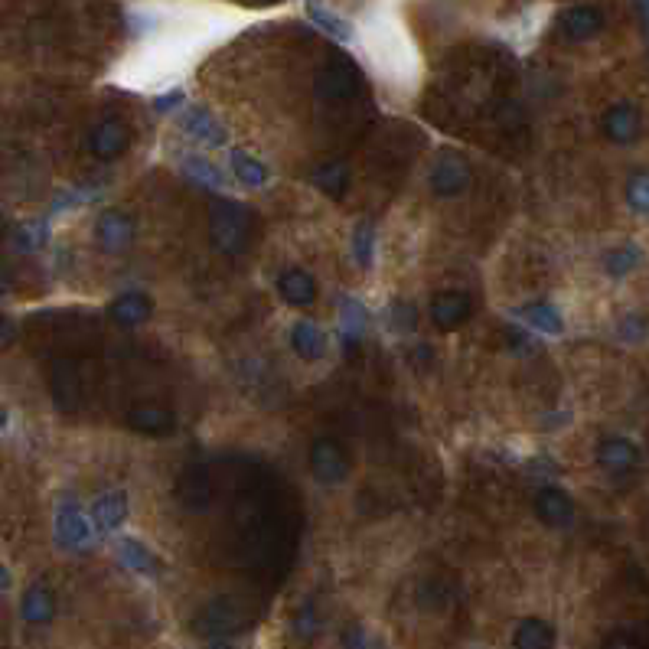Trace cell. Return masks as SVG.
Instances as JSON below:
<instances>
[{
  "mask_svg": "<svg viewBox=\"0 0 649 649\" xmlns=\"http://www.w3.org/2000/svg\"><path fill=\"white\" fill-rule=\"evenodd\" d=\"M258 226V216L239 199L219 196L209 206V242L219 255H245L252 245V235Z\"/></svg>",
  "mask_w": 649,
  "mask_h": 649,
  "instance_id": "6da1fadb",
  "label": "cell"
},
{
  "mask_svg": "<svg viewBox=\"0 0 649 649\" xmlns=\"http://www.w3.org/2000/svg\"><path fill=\"white\" fill-rule=\"evenodd\" d=\"M363 92V72L349 56L333 53L314 76V95L327 105H343Z\"/></svg>",
  "mask_w": 649,
  "mask_h": 649,
  "instance_id": "7a4b0ae2",
  "label": "cell"
},
{
  "mask_svg": "<svg viewBox=\"0 0 649 649\" xmlns=\"http://www.w3.org/2000/svg\"><path fill=\"white\" fill-rule=\"evenodd\" d=\"M245 623H248V614L239 597H212V601L196 614L193 630L199 636H229V633H239Z\"/></svg>",
  "mask_w": 649,
  "mask_h": 649,
  "instance_id": "3957f363",
  "label": "cell"
},
{
  "mask_svg": "<svg viewBox=\"0 0 649 649\" xmlns=\"http://www.w3.org/2000/svg\"><path fill=\"white\" fill-rule=\"evenodd\" d=\"M56 545L62 552H89L92 548V522L72 496H62L56 503Z\"/></svg>",
  "mask_w": 649,
  "mask_h": 649,
  "instance_id": "277c9868",
  "label": "cell"
},
{
  "mask_svg": "<svg viewBox=\"0 0 649 649\" xmlns=\"http://www.w3.org/2000/svg\"><path fill=\"white\" fill-rule=\"evenodd\" d=\"M349 470H353V460L336 438H317L310 444V473L317 477V483L336 486L349 477Z\"/></svg>",
  "mask_w": 649,
  "mask_h": 649,
  "instance_id": "5b68a950",
  "label": "cell"
},
{
  "mask_svg": "<svg viewBox=\"0 0 649 649\" xmlns=\"http://www.w3.org/2000/svg\"><path fill=\"white\" fill-rule=\"evenodd\" d=\"M470 164H467V157L464 154H457V151H444L438 160L431 164V173H428V180H431V190L438 193L441 199H454L460 196L470 186Z\"/></svg>",
  "mask_w": 649,
  "mask_h": 649,
  "instance_id": "8992f818",
  "label": "cell"
},
{
  "mask_svg": "<svg viewBox=\"0 0 649 649\" xmlns=\"http://www.w3.org/2000/svg\"><path fill=\"white\" fill-rule=\"evenodd\" d=\"M128 147H131V128L121 118H105L89 131V154L95 160H102V164L124 157Z\"/></svg>",
  "mask_w": 649,
  "mask_h": 649,
  "instance_id": "52a82bcc",
  "label": "cell"
},
{
  "mask_svg": "<svg viewBox=\"0 0 649 649\" xmlns=\"http://www.w3.org/2000/svg\"><path fill=\"white\" fill-rule=\"evenodd\" d=\"M95 242L105 255L128 252V245L134 242V219L124 209H105L95 219Z\"/></svg>",
  "mask_w": 649,
  "mask_h": 649,
  "instance_id": "ba28073f",
  "label": "cell"
},
{
  "mask_svg": "<svg viewBox=\"0 0 649 649\" xmlns=\"http://www.w3.org/2000/svg\"><path fill=\"white\" fill-rule=\"evenodd\" d=\"M428 317L438 330H457L473 317V297L467 291H438L428 304Z\"/></svg>",
  "mask_w": 649,
  "mask_h": 649,
  "instance_id": "9c48e42d",
  "label": "cell"
},
{
  "mask_svg": "<svg viewBox=\"0 0 649 649\" xmlns=\"http://www.w3.org/2000/svg\"><path fill=\"white\" fill-rule=\"evenodd\" d=\"M532 509L548 529H568L574 522V513H578V509H574V499L561 490V486H542V490L535 493Z\"/></svg>",
  "mask_w": 649,
  "mask_h": 649,
  "instance_id": "30bf717a",
  "label": "cell"
},
{
  "mask_svg": "<svg viewBox=\"0 0 649 649\" xmlns=\"http://www.w3.org/2000/svg\"><path fill=\"white\" fill-rule=\"evenodd\" d=\"M597 464H601V470H607L610 477H627V473L640 467V447L630 438L610 434V438L597 444Z\"/></svg>",
  "mask_w": 649,
  "mask_h": 649,
  "instance_id": "8fae6325",
  "label": "cell"
},
{
  "mask_svg": "<svg viewBox=\"0 0 649 649\" xmlns=\"http://www.w3.org/2000/svg\"><path fill=\"white\" fill-rule=\"evenodd\" d=\"M601 128H604L607 141L627 147V144H633L636 137H640V131H643V115H640V108H636L633 102H617V105H610V108L604 111Z\"/></svg>",
  "mask_w": 649,
  "mask_h": 649,
  "instance_id": "7c38bea8",
  "label": "cell"
},
{
  "mask_svg": "<svg viewBox=\"0 0 649 649\" xmlns=\"http://www.w3.org/2000/svg\"><path fill=\"white\" fill-rule=\"evenodd\" d=\"M278 294L287 307H297V310H307L317 304V278L310 274L307 268H284L278 274Z\"/></svg>",
  "mask_w": 649,
  "mask_h": 649,
  "instance_id": "4fadbf2b",
  "label": "cell"
},
{
  "mask_svg": "<svg viewBox=\"0 0 649 649\" xmlns=\"http://www.w3.org/2000/svg\"><path fill=\"white\" fill-rule=\"evenodd\" d=\"M183 131L193 137V141L206 144V147H226L229 144V131L222 128V121H216L209 108L203 105H193L183 111Z\"/></svg>",
  "mask_w": 649,
  "mask_h": 649,
  "instance_id": "5bb4252c",
  "label": "cell"
},
{
  "mask_svg": "<svg viewBox=\"0 0 649 649\" xmlns=\"http://www.w3.org/2000/svg\"><path fill=\"white\" fill-rule=\"evenodd\" d=\"M108 317L118 327H141L154 317V297L144 291H124L108 304Z\"/></svg>",
  "mask_w": 649,
  "mask_h": 649,
  "instance_id": "9a60e30c",
  "label": "cell"
},
{
  "mask_svg": "<svg viewBox=\"0 0 649 649\" xmlns=\"http://www.w3.org/2000/svg\"><path fill=\"white\" fill-rule=\"evenodd\" d=\"M128 428H134L137 434H151V438H164L173 428H177V415L164 405H154V402H141L128 411Z\"/></svg>",
  "mask_w": 649,
  "mask_h": 649,
  "instance_id": "2e32d148",
  "label": "cell"
},
{
  "mask_svg": "<svg viewBox=\"0 0 649 649\" xmlns=\"http://www.w3.org/2000/svg\"><path fill=\"white\" fill-rule=\"evenodd\" d=\"M20 617L30 623V627H46L49 620L56 617V594L49 584L36 581L23 591V601H20Z\"/></svg>",
  "mask_w": 649,
  "mask_h": 649,
  "instance_id": "e0dca14e",
  "label": "cell"
},
{
  "mask_svg": "<svg viewBox=\"0 0 649 649\" xmlns=\"http://www.w3.org/2000/svg\"><path fill=\"white\" fill-rule=\"evenodd\" d=\"M601 30H604V14L597 7L581 4V7H571V10L561 14V33H565L568 40H574V43L594 40Z\"/></svg>",
  "mask_w": 649,
  "mask_h": 649,
  "instance_id": "ac0fdd59",
  "label": "cell"
},
{
  "mask_svg": "<svg viewBox=\"0 0 649 649\" xmlns=\"http://www.w3.org/2000/svg\"><path fill=\"white\" fill-rule=\"evenodd\" d=\"M92 526L98 532H115L124 526V519H128V496L121 490H108L102 496H95L92 503Z\"/></svg>",
  "mask_w": 649,
  "mask_h": 649,
  "instance_id": "d6986e66",
  "label": "cell"
},
{
  "mask_svg": "<svg viewBox=\"0 0 649 649\" xmlns=\"http://www.w3.org/2000/svg\"><path fill=\"white\" fill-rule=\"evenodd\" d=\"M291 349L304 363H317V359L327 356V333L314 320H297L291 327Z\"/></svg>",
  "mask_w": 649,
  "mask_h": 649,
  "instance_id": "ffe728a7",
  "label": "cell"
},
{
  "mask_svg": "<svg viewBox=\"0 0 649 649\" xmlns=\"http://www.w3.org/2000/svg\"><path fill=\"white\" fill-rule=\"evenodd\" d=\"M212 499H216V493H212V480L203 467H193L190 473H183L180 503L190 509V513H206V509L212 506Z\"/></svg>",
  "mask_w": 649,
  "mask_h": 649,
  "instance_id": "44dd1931",
  "label": "cell"
},
{
  "mask_svg": "<svg viewBox=\"0 0 649 649\" xmlns=\"http://www.w3.org/2000/svg\"><path fill=\"white\" fill-rule=\"evenodd\" d=\"M558 633L542 617H526L516 623L513 630V649H555Z\"/></svg>",
  "mask_w": 649,
  "mask_h": 649,
  "instance_id": "7402d4cb",
  "label": "cell"
},
{
  "mask_svg": "<svg viewBox=\"0 0 649 649\" xmlns=\"http://www.w3.org/2000/svg\"><path fill=\"white\" fill-rule=\"evenodd\" d=\"M340 336L349 353H353L366 336V307L359 304L356 297H343L340 301Z\"/></svg>",
  "mask_w": 649,
  "mask_h": 649,
  "instance_id": "603a6c76",
  "label": "cell"
},
{
  "mask_svg": "<svg viewBox=\"0 0 649 649\" xmlns=\"http://www.w3.org/2000/svg\"><path fill=\"white\" fill-rule=\"evenodd\" d=\"M118 561L134 574H154L160 571V558L147 548L141 539H121L118 542Z\"/></svg>",
  "mask_w": 649,
  "mask_h": 649,
  "instance_id": "cb8c5ba5",
  "label": "cell"
},
{
  "mask_svg": "<svg viewBox=\"0 0 649 649\" xmlns=\"http://www.w3.org/2000/svg\"><path fill=\"white\" fill-rule=\"evenodd\" d=\"M349 183H353V173H349L343 160H327V164H320L314 170V186L333 199H343L349 193Z\"/></svg>",
  "mask_w": 649,
  "mask_h": 649,
  "instance_id": "d4e9b609",
  "label": "cell"
},
{
  "mask_svg": "<svg viewBox=\"0 0 649 649\" xmlns=\"http://www.w3.org/2000/svg\"><path fill=\"white\" fill-rule=\"evenodd\" d=\"M519 317L529 323L532 330H539V333H552L558 336L561 330H565V317H561V310L555 304H548V301H532L519 310Z\"/></svg>",
  "mask_w": 649,
  "mask_h": 649,
  "instance_id": "484cf974",
  "label": "cell"
},
{
  "mask_svg": "<svg viewBox=\"0 0 649 649\" xmlns=\"http://www.w3.org/2000/svg\"><path fill=\"white\" fill-rule=\"evenodd\" d=\"M53 398H56V405L66 411L79 405V369L72 363L53 366Z\"/></svg>",
  "mask_w": 649,
  "mask_h": 649,
  "instance_id": "4316f807",
  "label": "cell"
},
{
  "mask_svg": "<svg viewBox=\"0 0 649 649\" xmlns=\"http://www.w3.org/2000/svg\"><path fill=\"white\" fill-rule=\"evenodd\" d=\"M232 173H235V180H239L242 186H248V190H258V186H265L271 180V170L261 164L258 157H252L248 151H232Z\"/></svg>",
  "mask_w": 649,
  "mask_h": 649,
  "instance_id": "83f0119b",
  "label": "cell"
},
{
  "mask_svg": "<svg viewBox=\"0 0 649 649\" xmlns=\"http://www.w3.org/2000/svg\"><path fill=\"white\" fill-rule=\"evenodd\" d=\"M307 14H310V20H314L323 33H330L333 40H343V43L353 40V27H349V20H343L340 14H333V10L327 4H320V0H310Z\"/></svg>",
  "mask_w": 649,
  "mask_h": 649,
  "instance_id": "f1b7e54d",
  "label": "cell"
},
{
  "mask_svg": "<svg viewBox=\"0 0 649 649\" xmlns=\"http://www.w3.org/2000/svg\"><path fill=\"white\" fill-rule=\"evenodd\" d=\"M640 261H643L640 245H620V248H610L604 255V271L610 278H627L630 271L640 268Z\"/></svg>",
  "mask_w": 649,
  "mask_h": 649,
  "instance_id": "f546056e",
  "label": "cell"
},
{
  "mask_svg": "<svg viewBox=\"0 0 649 649\" xmlns=\"http://www.w3.org/2000/svg\"><path fill=\"white\" fill-rule=\"evenodd\" d=\"M183 170L190 173L193 180H199L203 186H216V190H222L226 186V177H222V170L216 164H209L206 157H186L183 160Z\"/></svg>",
  "mask_w": 649,
  "mask_h": 649,
  "instance_id": "4dcf8cb0",
  "label": "cell"
},
{
  "mask_svg": "<svg viewBox=\"0 0 649 649\" xmlns=\"http://www.w3.org/2000/svg\"><path fill=\"white\" fill-rule=\"evenodd\" d=\"M627 203L633 212L649 216V170H636L627 180Z\"/></svg>",
  "mask_w": 649,
  "mask_h": 649,
  "instance_id": "1f68e13d",
  "label": "cell"
},
{
  "mask_svg": "<svg viewBox=\"0 0 649 649\" xmlns=\"http://www.w3.org/2000/svg\"><path fill=\"white\" fill-rule=\"evenodd\" d=\"M372 252H376V229L369 222H359L356 232H353V255H356V265L359 268H369L372 265Z\"/></svg>",
  "mask_w": 649,
  "mask_h": 649,
  "instance_id": "d6a6232c",
  "label": "cell"
},
{
  "mask_svg": "<svg viewBox=\"0 0 649 649\" xmlns=\"http://www.w3.org/2000/svg\"><path fill=\"white\" fill-rule=\"evenodd\" d=\"M320 627H323V620H320V614H317L314 604H304V607L294 614V623H291L294 636H301V640H314V636L320 633Z\"/></svg>",
  "mask_w": 649,
  "mask_h": 649,
  "instance_id": "836d02e7",
  "label": "cell"
},
{
  "mask_svg": "<svg viewBox=\"0 0 649 649\" xmlns=\"http://www.w3.org/2000/svg\"><path fill=\"white\" fill-rule=\"evenodd\" d=\"M340 646L343 649H379L376 636H372V630L363 627V623H349V627L340 633Z\"/></svg>",
  "mask_w": 649,
  "mask_h": 649,
  "instance_id": "e575fe53",
  "label": "cell"
},
{
  "mask_svg": "<svg viewBox=\"0 0 649 649\" xmlns=\"http://www.w3.org/2000/svg\"><path fill=\"white\" fill-rule=\"evenodd\" d=\"M43 242H46V229L40 226V222H30V226L17 229V245L23 248V252H33V248H40Z\"/></svg>",
  "mask_w": 649,
  "mask_h": 649,
  "instance_id": "d590c367",
  "label": "cell"
},
{
  "mask_svg": "<svg viewBox=\"0 0 649 649\" xmlns=\"http://www.w3.org/2000/svg\"><path fill=\"white\" fill-rule=\"evenodd\" d=\"M601 649H646L643 646V640L636 633H630V630H614L604 640V646Z\"/></svg>",
  "mask_w": 649,
  "mask_h": 649,
  "instance_id": "8d00e7d4",
  "label": "cell"
},
{
  "mask_svg": "<svg viewBox=\"0 0 649 649\" xmlns=\"http://www.w3.org/2000/svg\"><path fill=\"white\" fill-rule=\"evenodd\" d=\"M620 336H623V340H630V343L643 340V336H646V320H643V317H636V314L627 317V320L620 323Z\"/></svg>",
  "mask_w": 649,
  "mask_h": 649,
  "instance_id": "74e56055",
  "label": "cell"
},
{
  "mask_svg": "<svg viewBox=\"0 0 649 649\" xmlns=\"http://www.w3.org/2000/svg\"><path fill=\"white\" fill-rule=\"evenodd\" d=\"M392 323H395V330L408 333L411 327H415V310H411L408 304H392Z\"/></svg>",
  "mask_w": 649,
  "mask_h": 649,
  "instance_id": "f35d334b",
  "label": "cell"
},
{
  "mask_svg": "<svg viewBox=\"0 0 649 649\" xmlns=\"http://www.w3.org/2000/svg\"><path fill=\"white\" fill-rule=\"evenodd\" d=\"M177 105H183V92H180V89H173V92H167V95H160L157 102H154V108H157V111H164V115H167V111L177 108Z\"/></svg>",
  "mask_w": 649,
  "mask_h": 649,
  "instance_id": "ab89813d",
  "label": "cell"
},
{
  "mask_svg": "<svg viewBox=\"0 0 649 649\" xmlns=\"http://www.w3.org/2000/svg\"><path fill=\"white\" fill-rule=\"evenodd\" d=\"M10 343H14V323L7 317H0V349H7Z\"/></svg>",
  "mask_w": 649,
  "mask_h": 649,
  "instance_id": "60d3db41",
  "label": "cell"
},
{
  "mask_svg": "<svg viewBox=\"0 0 649 649\" xmlns=\"http://www.w3.org/2000/svg\"><path fill=\"white\" fill-rule=\"evenodd\" d=\"M10 291V274L0 268V294H7Z\"/></svg>",
  "mask_w": 649,
  "mask_h": 649,
  "instance_id": "b9f144b4",
  "label": "cell"
},
{
  "mask_svg": "<svg viewBox=\"0 0 649 649\" xmlns=\"http://www.w3.org/2000/svg\"><path fill=\"white\" fill-rule=\"evenodd\" d=\"M10 588V571L0 565V591H7Z\"/></svg>",
  "mask_w": 649,
  "mask_h": 649,
  "instance_id": "7bdbcfd3",
  "label": "cell"
},
{
  "mask_svg": "<svg viewBox=\"0 0 649 649\" xmlns=\"http://www.w3.org/2000/svg\"><path fill=\"white\" fill-rule=\"evenodd\" d=\"M4 428H7V408L0 405V431H4Z\"/></svg>",
  "mask_w": 649,
  "mask_h": 649,
  "instance_id": "ee69618b",
  "label": "cell"
},
{
  "mask_svg": "<svg viewBox=\"0 0 649 649\" xmlns=\"http://www.w3.org/2000/svg\"><path fill=\"white\" fill-rule=\"evenodd\" d=\"M206 649H235L232 643H209Z\"/></svg>",
  "mask_w": 649,
  "mask_h": 649,
  "instance_id": "f6af8a7d",
  "label": "cell"
}]
</instances>
